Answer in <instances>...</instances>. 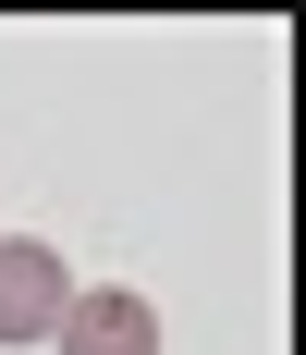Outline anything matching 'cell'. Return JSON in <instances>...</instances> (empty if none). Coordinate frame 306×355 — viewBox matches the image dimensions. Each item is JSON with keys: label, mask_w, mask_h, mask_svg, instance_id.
<instances>
[{"label": "cell", "mask_w": 306, "mask_h": 355, "mask_svg": "<svg viewBox=\"0 0 306 355\" xmlns=\"http://www.w3.org/2000/svg\"><path fill=\"white\" fill-rule=\"evenodd\" d=\"M74 306V270L62 245H25V233H0V343H49Z\"/></svg>", "instance_id": "6da1fadb"}, {"label": "cell", "mask_w": 306, "mask_h": 355, "mask_svg": "<svg viewBox=\"0 0 306 355\" xmlns=\"http://www.w3.org/2000/svg\"><path fill=\"white\" fill-rule=\"evenodd\" d=\"M49 343H62V355H160V306L123 294V282H99V294H74V306H62Z\"/></svg>", "instance_id": "7a4b0ae2"}]
</instances>
